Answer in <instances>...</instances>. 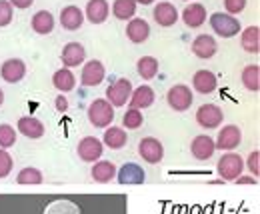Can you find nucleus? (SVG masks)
<instances>
[{
  "label": "nucleus",
  "instance_id": "obj_23",
  "mask_svg": "<svg viewBox=\"0 0 260 214\" xmlns=\"http://www.w3.org/2000/svg\"><path fill=\"white\" fill-rule=\"evenodd\" d=\"M116 166L110 162V160H96V164L92 166L90 174H92V180L98 184H106L110 180L116 178Z\"/></svg>",
  "mask_w": 260,
  "mask_h": 214
},
{
  "label": "nucleus",
  "instance_id": "obj_11",
  "mask_svg": "<svg viewBox=\"0 0 260 214\" xmlns=\"http://www.w3.org/2000/svg\"><path fill=\"white\" fill-rule=\"evenodd\" d=\"M102 150H104V144L98 140L96 136H84L78 146H76V152L80 156V160L84 162H96L102 156Z\"/></svg>",
  "mask_w": 260,
  "mask_h": 214
},
{
  "label": "nucleus",
  "instance_id": "obj_31",
  "mask_svg": "<svg viewBox=\"0 0 260 214\" xmlns=\"http://www.w3.org/2000/svg\"><path fill=\"white\" fill-rule=\"evenodd\" d=\"M136 70L144 80H152L158 72V60L154 56H142L136 64Z\"/></svg>",
  "mask_w": 260,
  "mask_h": 214
},
{
  "label": "nucleus",
  "instance_id": "obj_44",
  "mask_svg": "<svg viewBox=\"0 0 260 214\" xmlns=\"http://www.w3.org/2000/svg\"><path fill=\"white\" fill-rule=\"evenodd\" d=\"M2 102H4V90L0 88V106H2Z\"/></svg>",
  "mask_w": 260,
  "mask_h": 214
},
{
  "label": "nucleus",
  "instance_id": "obj_28",
  "mask_svg": "<svg viewBox=\"0 0 260 214\" xmlns=\"http://www.w3.org/2000/svg\"><path fill=\"white\" fill-rule=\"evenodd\" d=\"M240 78H242V84H244V88L248 92L260 90V66L258 64H248V66H244Z\"/></svg>",
  "mask_w": 260,
  "mask_h": 214
},
{
  "label": "nucleus",
  "instance_id": "obj_29",
  "mask_svg": "<svg viewBox=\"0 0 260 214\" xmlns=\"http://www.w3.org/2000/svg\"><path fill=\"white\" fill-rule=\"evenodd\" d=\"M52 84H54V88L58 92H70L76 86V78H74V74L70 72V68H60V70L54 72Z\"/></svg>",
  "mask_w": 260,
  "mask_h": 214
},
{
  "label": "nucleus",
  "instance_id": "obj_10",
  "mask_svg": "<svg viewBox=\"0 0 260 214\" xmlns=\"http://www.w3.org/2000/svg\"><path fill=\"white\" fill-rule=\"evenodd\" d=\"M0 76L8 84H16L26 76V64L20 58H8L0 66Z\"/></svg>",
  "mask_w": 260,
  "mask_h": 214
},
{
  "label": "nucleus",
  "instance_id": "obj_41",
  "mask_svg": "<svg viewBox=\"0 0 260 214\" xmlns=\"http://www.w3.org/2000/svg\"><path fill=\"white\" fill-rule=\"evenodd\" d=\"M12 6H16V8H20V10H26V8H30L34 4V0H8Z\"/></svg>",
  "mask_w": 260,
  "mask_h": 214
},
{
  "label": "nucleus",
  "instance_id": "obj_42",
  "mask_svg": "<svg viewBox=\"0 0 260 214\" xmlns=\"http://www.w3.org/2000/svg\"><path fill=\"white\" fill-rule=\"evenodd\" d=\"M234 182L236 184H256V178H254V176H238Z\"/></svg>",
  "mask_w": 260,
  "mask_h": 214
},
{
  "label": "nucleus",
  "instance_id": "obj_37",
  "mask_svg": "<svg viewBox=\"0 0 260 214\" xmlns=\"http://www.w3.org/2000/svg\"><path fill=\"white\" fill-rule=\"evenodd\" d=\"M12 166H14L12 156L6 152L4 148H0V178H6L12 172Z\"/></svg>",
  "mask_w": 260,
  "mask_h": 214
},
{
  "label": "nucleus",
  "instance_id": "obj_22",
  "mask_svg": "<svg viewBox=\"0 0 260 214\" xmlns=\"http://www.w3.org/2000/svg\"><path fill=\"white\" fill-rule=\"evenodd\" d=\"M82 22H84V12L78 6L70 4V6L62 8V12H60V24L64 26L66 30H78L82 26Z\"/></svg>",
  "mask_w": 260,
  "mask_h": 214
},
{
  "label": "nucleus",
  "instance_id": "obj_43",
  "mask_svg": "<svg viewBox=\"0 0 260 214\" xmlns=\"http://www.w3.org/2000/svg\"><path fill=\"white\" fill-rule=\"evenodd\" d=\"M136 2H140V4H142V6H148V4H152V2H154V0H136Z\"/></svg>",
  "mask_w": 260,
  "mask_h": 214
},
{
  "label": "nucleus",
  "instance_id": "obj_25",
  "mask_svg": "<svg viewBox=\"0 0 260 214\" xmlns=\"http://www.w3.org/2000/svg\"><path fill=\"white\" fill-rule=\"evenodd\" d=\"M130 108H136V110H142V108H148L154 104V90L144 84V86H138L136 90H132L130 94Z\"/></svg>",
  "mask_w": 260,
  "mask_h": 214
},
{
  "label": "nucleus",
  "instance_id": "obj_2",
  "mask_svg": "<svg viewBox=\"0 0 260 214\" xmlns=\"http://www.w3.org/2000/svg\"><path fill=\"white\" fill-rule=\"evenodd\" d=\"M216 170L220 174L222 180L226 182H234L238 176H242V170H244V160L234 152H226L224 156H220L218 164H216Z\"/></svg>",
  "mask_w": 260,
  "mask_h": 214
},
{
  "label": "nucleus",
  "instance_id": "obj_17",
  "mask_svg": "<svg viewBox=\"0 0 260 214\" xmlns=\"http://www.w3.org/2000/svg\"><path fill=\"white\" fill-rule=\"evenodd\" d=\"M214 150H216L214 140L210 136H206V134H198L190 142V152H192L196 160H210Z\"/></svg>",
  "mask_w": 260,
  "mask_h": 214
},
{
  "label": "nucleus",
  "instance_id": "obj_3",
  "mask_svg": "<svg viewBox=\"0 0 260 214\" xmlns=\"http://www.w3.org/2000/svg\"><path fill=\"white\" fill-rule=\"evenodd\" d=\"M210 26H212L214 34H218L220 38H232V36H236L238 32L242 30L238 18L230 16L226 12H214L210 16Z\"/></svg>",
  "mask_w": 260,
  "mask_h": 214
},
{
  "label": "nucleus",
  "instance_id": "obj_9",
  "mask_svg": "<svg viewBox=\"0 0 260 214\" xmlns=\"http://www.w3.org/2000/svg\"><path fill=\"white\" fill-rule=\"evenodd\" d=\"M106 78V68L100 60H88L82 66L80 72V82L82 86H98Z\"/></svg>",
  "mask_w": 260,
  "mask_h": 214
},
{
  "label": "nucleus",
  "instance_id": "obj_12",
  "mask_svg": "<svg viewBox=\"0 0 260 214\" xmlns=\"http://www.w3.org/2000/svg\"><path fill=\"white\" fill-rule=\"evenodd\" d=\"M218 50V44L214 40V36L210 34H198L194 40H192V54L200 60H208L216 54Z\"/></svg>",
  "mask_w": 260,
  "mask_h": 214
},
{
  "label": "nucleus",
  "instance_id": "obj_24",
  "mask_svg": "<svg viewBox=\"0 0 260 214\" xmlns=\"http://www.w3.org/2000/svg\"><path fill=\"white\" fill-rule=\"evenodd\" d=\"M18 132L24 134L26 138L38 140V138L44 136V124L34 116H20L18 118Z\"/></svg>",
  "mask_w": 260,
  "mask_h": 214
},
{
  "label": "nucleus",
  "instance_id": "obj_4",
  "mask_svg": "<svg viewBox=\"0 0 260 214\" xmlns=\"http://www.w3.org/2000/svg\"><path fill=\"white\" fill-rule=\"evenodd\" d=\"M192 100H194V92L190 90L186 84H174L170 90L166 92V102L176 112L188 110L192 106Z\"/></svg>",
  "mask_w": 260,
  "mask_h": 214
},
{
  "label": "nucleus",
  "instance_id": "obj_8",
  "mask_svg": "<svg viewBox=\"0 0 260 214\" xmlns=\"http://www.w3.org/2000/svg\"><path fill=\"white\" fill-rule=\"evenodd\" d=\"M240 142H242V132H240V128H238L236 124H226V126L220 128L214 146H216L218 150H226V152H230V150L238 148Z\"/></svg>",
  "mask_w": 260,
  "mask_h": 214
},
{
  "label": "nucleus",
  "instance_id": "obj_6",
  "mask_svg": "<svg viewBox=\"0 0 260 214\" xmlns=\"http://www.w3.org/2000/svg\"><path fill=\"white\" fill-rule=\"evenodd\" d=\"M130 94H132V82L128 78H118L114 80L108 90H106V100L114 106V108H120L124 106L126 102L130 100Z\"/></svg>",
  "mask_w": 260,
  "mask_h": 214
},
{
  "label": "nucleus",
  "instance_id": "obj_38",
  "mask_svg": "<svg viewBox=\"0 0 260 214\" xmlns=\"http://www.w3.org/2000/svg\"><path fill=\"white\" fill-rule=\"evenodd\" d=\"M224 8H226V14L236 16L246 8V0H224Z\"/></svg>",
  "mask_w": 260,
  "mask_h": 214
},
{
  "label": "nucleus",
  "instance_id": "obj_40",
  "mask_svg": "<svg viewBox=\"0 0 260 214\" xmlns=\"http://www.w3.org/2000/svg\"><path fill=\"white\" fill-rule=\"evenodd\" d=\"M54 106H56V110H58V112H66V110H68V100H66L64 94H58V96H56Z\"/></svg>",
  "mask_w": 260,
  "mask_h": 214
},
{
  "label": "nucleus",
  "instance_id": "obj_18",
  "mask_svg": "<svg viewBox=\"0 0 260 214\" xmlns=\"http://www.w3.org/2000/svg\"><path fill=\"white\" fill-rule=\"evenodd\" d=\"M204 20H206V8H204V4L192 2V4H188L182 10V22L188 28H200L204 24Z\"/></svg>",
  "mask_w": 260,
  "mask_h": 214
},
{
  "label": "nucleus",
  "instance_id": "obj_20",
  "mask_svg": "<svg viewBox=\"0 0 260 214\" xmlns=\"http://www.w3.org/2000/svg\"><path fill=\"white\" fill-rule=\"evenodd\" d=\"M126 142H128V136H126L124 128H120V126H108V128L104 130L102 144H106L108 148H112V150H120V148L126 146Z\"/></svg>",
  "mask_w": 260,
  "mask_h": 214
},
{
  "label": "nucleus",
  "instance_id": "obj_36",
  "mask_svg": "<svg viewBox=\"0 0 260 214\" xmlns=\"http://www.w3.org/2000/svg\"><path fill=\"white\" fill-rule=\"evenodd\" d=\"M14 18V10H12V4L8 0H0V28L8 26Z\"/></svg>",
  "mask_w": 260,
  "mask_h": 214
},
{
  "label": "nucleus",
  "instance_id": "obj_16",
  "mask_svg": "<svg viewBox=\"0 0 260 214\" xmlns=\"http://www.w3.org/2000/svg\"><path fill=\"white\" fill-rule=\"evenodd\" d=\"M192 86L198 94H212L218 86V78L212 70H196L192 76Z\"/></svg>",
  "mask_w": 260,
  "mask_h": 214
},
{
  "label": "nucleus",
  "instance_id": "obj_19",
  "mask_svg": "<svg viewBox=\"0 0 260 214\" xmlns=\"http://www.w3.org/2000/svg\"><path fill=\"white\" fill-rule=\"evenodd\" d=\"M150 36V26L144 18H130L128 26H126V38L134 44H142L144 40H148Z\"/></svg>",
  "mask_w": 260,
  "mask_h": 214
},
{
  "label": "nucleus",
  "instance_id": "obj_33",
  "mask_svg": "<svg viewBox=\"0 0 260 214\" xmlns=\"http://www.w3.org/2000/svg\"><path fill=\"white\" fill-rule=\"evenodd\" d=\"M42 180H44L42 172L38 168H34V166H24L16 176L18 184H42Z\"/></svg>",
  "mask_w": 260,
  "mask_h": 214
},
{
  "label": "nucleus",
  "instance_id": "obj_34",
  "mask_svg": "<svg viewBox=\"0 0 260 214\" xmlns=\"http://www.w3.org/2000/svg\"><path fill=\"white\" fill-rule=\"evenodd\" d=\"M16 144V130L10 124H0V148H10Z\"/></svg>",
  "mask_w": 260,
  "mask_h": 214
},
{
  "label": "nucleus",
  "instance_id": "obj_5",
  "mask_svg": "<svg viewBox=\"0 0 260 214\" xmlns=\"http://www.w3.org/2000/svg\"><path fill=\"white\" fill-rule=\"evenodd\" d=\"M222 120H224L222 108L216 106V104H212V102L202 104V106L196 110V123H198V126H202V128H208V130L218 128V126L222 124Z\"/></svg>",
  "mask_w": 260,
  "mask_h": 214
},
{
  "label": "nucleus",
  "instance_id": "obj_32",
  "mask_svg": "<svg viewBox=\"0 0 260 214\" xmlns=\"http://www.w3.org/2000/svg\"><path fill=\"white\" fill-rule=\"evenodd\" d=\"M44 214H82V212H80V208L74 202H70L66 198H60V200L50 202L44 208Z\"/></svg>",
  "mask_w": 260,
  "mask_h": 214
},
{
  "label": "nucleus",
  "instance_id": "obj_39",
  "mask_svg": "<svg viewBox=\"0 0 260 214\" xmlns=\"http://www.w3.org/2000/svg\"><path fill=\"white\" fill-rule=\"evenodd\" d=\"M246 164H248V170L252 172V176L256 178V176L260 174V152L258 150H252V152L248 154V162H246Z\"/></svg>",
  "mask_w": 260,
  "mask_h": 214
},
{
  "label": "nucleus",
  "instance_id": "obj_45",
  "mask_svg": "<svg viewBox=\"0 0 260 214\" xmlns=\"http://www.w3.org/2000/svg\"><path fill=\"white\" fill-rule=\"evenodd\" d=\"M184 2H188V0H184Z\"/></svg>",
  "mask_w": 260,
  "mask_h": 214
},
{
  "label": "nucleus",
  "instance_id": "obj_35",
  "mask_svg": "<svg viewBox=\"0 0 260 214\" xmlns=\"http://www.w3.org/2000/svg\"><path fill=\"white\" fill-rule=\"evenodd\" d=\"M144 123V116H142V112L140 110H136V108H128L126 112H124V118H122V124H124V128H128V130H136V128H140Z\"/></svg>",
  "mask_w": 260,
  "mask_h": 214
},
{
  "label": "nucleus",
  "instance_id": "obj_7",
  "mask_svg": "<svg viewBox=\"0 0 260 214\" xmlns=\"http://www.w3.org/2000/svg\"><path fill=\"white\" fill-rule=\"evenodd\" d=\"M138 154L142 156V160H146L148 164H158L164 158V146L162 142L154 136H146L140 140L138 144Z\"/></svg>",
  "mask_w": 260,
  "mask_h": 214
},
{
  "label": "nucleus",
  "instance_id": "obj_15",
  "mask_svg": "<svg viewBox=\"0 0 260 214\" xmlns=\"http://www.w3.org/2000/svg\"><path fill=\"white\" fill-rule=\"evenodd\" d=\"M60 60L64 64V68H76V66H80L82 62L86 60V50H84V46L80 42H68L62 48Z\"/></svg>",
  "mask_w": 260,
  "mask_h": 214
},
{
  "label": "nucleus",
  "instance_id": "obj_27",
  "mask_svg": "<svg viewBox=\"0 0 260 214\" xmlns=\"http://www.w3.org/2000/svg\"><path fill=\"white\" fill-rule=\"evenodd\" d=\"M240 44L246 52L250 54H258L260 52V28L258 26H248L242 30L240 36Z\"/></svg>",
  "mask_w": 260,
  "mask_h": 214
},
{
  "label": "nucleus",
  "instance_id": "obj_30",
  "mask_svg": "<svg viewBox=\"0 0 260 214\" xmlns=\"http://www.w3.org/2000/svg\"><path fill=\"white\" fill-rule=\"evenodd\" d=\"M110 10L118 20H130L136 14V0H114Z\"/></svg>",
  "mask_w": 260,
  "mask_h": 214
},
{
  "label": "nucleus",
  "instance_id": "obj_14",
  "mask_svg": "<svg viewBox=\"0 0 260 214\" xmlns=\"http://www.w3.org/2000/svg\"><path fill=\"white\" fill-rule=\"evenodd\" d=\"M152 16H154V22L162 28H168V26H174L176 20H178V10L174 4L170 2H158L156 8L152 10Z\"/></svg>",
  "mask_w": 260,
  "mask_h": 214
},
{
  "label": "nucleus",
  "instance_id": "obj_21",
  "mask_svg": "<svg viewBox=\"0 0 260 214\" xmlns=\"http://www.w3.org/2000/svg\"><path fill=\"white\" fill-rule=\"evenodd\" d=\"M84 14L92 24H102L110 14V6L106 0H88Z\"/></svg>",
  "mask_w": 260,
  "mask_h": 214
},
{
  "label": "nucleus",
  "instance_id": "obj_13",
  "mask_svg": "<svg viewBox=\"0 0 260 214\" xmlns=\"http://www.w3.org/2000/svg\"><path fill=\"white\" fill-rule=\"evenodd\" d=\"M116 178H118V182L122 184V186L124 184H142L146 180V172H144V168L140 164L126 162V164H122L116 170Z\"/></svg>",
  "mask_w": 260,
  "mask_h": 214
},
{
  "label": "nucleus",
  "instance_id": "obj_26",
  "mask_svg": "<svg viewBox=\"0 0 260 214\" xmlns=\"http://www.w3.org/2000/svg\"><path fill=\"white\" fill-rule=\"evenodd\" d=\"M30 26H32V30L36 34H42V36L50 34V32L54 30V16H52V12L38 10L32 16V20H30Z\"/></svg>",
  "mask_w": 260,
  "mask_h": 214
},
{
  "label": "nucleus",
  "instance_id": "obj_1",
  "mask_svg": "<svg viewBox=\"0 0 260 214\" xmlns=\"http://www.w3.org/2000/svg\"><path fill=\"white\" fill-rule=\"evenodd\" d=\"M88 120L96 128H106L114 120V106L106 98H96L88 106Z\"/></svg>",
  "mask_w": 260,
  "mask_h": 214
}]
</instances>
